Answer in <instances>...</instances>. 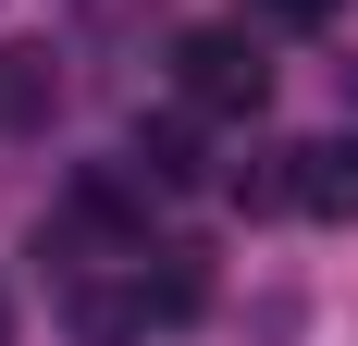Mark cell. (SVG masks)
<instances>
[{
	"mask_svg": "<svg viewBox=\"0 0 358 346\" xmlns=\"http://www.w3.org/2000/svg\"><path fill=\"white\" fill-rule=\"evenodd\" d=\"M136 173H148V186H185V173H198V124H185V111L136 124Z\"/></svg>",
	"mask_w": 358,
	"mask_h": 346,
	"instance_id": "obj_4",
	"label": "cell"
},
{
	"mask_svg": "<svg viewBox=\"0 0 358 346\" xmlns=\"http://www.w3.org/2000/svg\"><path fill=\"white\" fill-rule=\"evenodd\" d=\"M248 13H259V25H322L334 0H248Z\"/></svg>",
	"mask_w": 358,
	"mask_h": 346,
	"instance_id": "obj_5",
	"label": "cell"
},
{
	"mask_svg": "<svg viewBox=\"0 0 358 346\" xmlns=\"http://www.w3.org/2000/svg\"><path fill=\"white\" fill-rule=\"evenodd\" d=\"M173 87H185V111H198V124H235V111H259V99H272L259 25H198V37L173 50Z\"/></svg>",
	"mask_w": 358,
	"mask_h": 346,
	"instance_id": "obj_1",
	"label": "cell"
},
{
	"mask_svg": "<svg viewBox=\"0 0 358 346\" xmlns=\"http://www.w3.org/2000/svg\"><path fill=\"white\" fill-rule=\"evenodd\" d=\"M296 210H322V223H358V137L296 148Z\"/></svg>",
	"mask_w": 358,
	"mask_h": 346,
	"instance_id": "obj_3",
	"label": "cell"
},
{
	"mask_svg": "<svg viewBox=\"0 0 358 346\" xmlns=\"http://www.w3.org/2000/svg\"><path fill=\"white\" fill-rule=\"evenodd\" d=\"M50 111H62L50 37H0V137H50Z\"/></svg>",
	"mask_w": 358,
	"mask_h": 346,
	"instance_id": "obj_2",
	"label": "cell"
},
{
	"mask_svg": "<svg viewBox=\"0 0 358 346\" xmlns=\"http://www.w3.org/2000/svg\"><path fill=\"white\" fill-rule=\"evenodd\" d=\"M0 346H13V310H0Z\"/></svg>",
	"mask_w": 358,
	"mask_h": 346,
	"instance_id": "obj_6",
	"label": "cell"
}]
</instances>
